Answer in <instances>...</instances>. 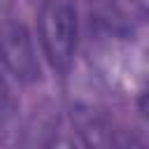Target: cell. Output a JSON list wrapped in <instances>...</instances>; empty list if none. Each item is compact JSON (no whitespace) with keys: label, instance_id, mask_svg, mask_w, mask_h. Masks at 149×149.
I'll use <instances>...</instances> for the list:
<instances>
[{"label":"cell","instance_id":"3","mask_svg":"<svg viewBox=\"0 0 149 149\" xmlns=\"http://www.w3.org/2000/svg\"><path fill=\"white\" fill-rule=\"evenodd\" d=\"M74 126L86 144L91 147H107L114 142V133L109 130V123L93 109H77L72 114Z\"/></svg>","mask_w":149,"mask_h":149},{"label":"cell","instance_id":"2","mask_svg":"<svg viewBox=\"0 0 149 149\" xmlns=\"http://www.w3.org/2000/svg\"><path fill=\"white\" fill-rule=\"evenodd\" d=\"M0 61L19 81H37L40 79V61L30 40V33L23 23L2 21L0 23Z\"/></svg>","mask_w":149,"mask_h":149},{"label":"cell","instance_id":"1","mask_svg":"<svg viewBox=\"0 0 149 149\" xmlns=\"http://www.w3.org/2000/svg\"><path fill=\"white\" fill-rule=\"evenodd\" d=\"M40 42L56 70H68L77 51V14L63 0H47L40 7Z\"/></svg>","mask_w":149,"mask_h":149},{"label":"cell","instance_id":"4","mask_svg":"<svg viewBox=\"0 0 149 149\" xmlns=\"http://www.w3.org/2000/svg\"><path fill=\"white\" fill-rule=\"evenodd\" d=\"M9 114H12V98H9V88H7L5 79L0 77V128L7 123Z\"/></svg>","mask_w":149,"mask_h":149},{"label":"cell","instance_id":"6","mask_svg":"<svg viewBox=\"0 0 149 149\" xmlns=\"http://www.w3.org/2000/svg\"><path fill=\"white\" fill-rule=\"evenodd\" d=\"M28 2H30V5H35V7H42L47 0H28Z\"/></svg>","mask_w":149,"mask_h":149},{"label":"cell","instance_id":"5","mask_svg":"<svg viewBox=\"0 0 149 149\" xmlns=\"http://www.w3.org/2000/svg\"><path fill=\"white\" fill-rule=\"evenodd\" d=\"M14 7V0H0V12H9Z\"/></svg>","mask_w":149,"mask_h":149}]
</instances>
